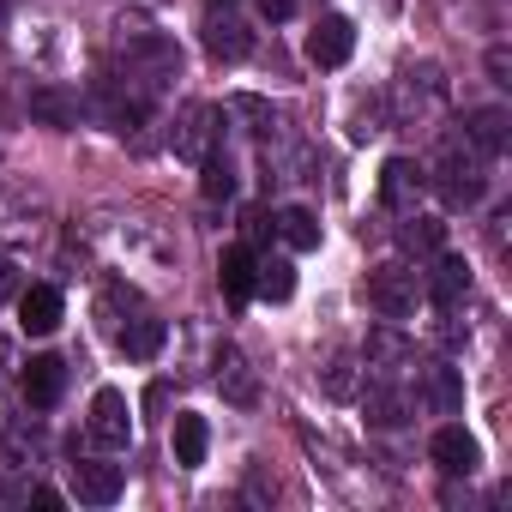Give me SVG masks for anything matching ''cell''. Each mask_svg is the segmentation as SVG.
<instances>
[{
	"mask_svg": "<svg viewBox=\"0 0 512 512\" xmlns=\"http://www.w3.org/2000/svg\"><path fill=\"white\" fill-rule=\"evenodd\" d=\"M97 320H103V338H109L121 356H133V362H151V356L163 350V338H169V326L145 308V296H139L133 284H109V290L97 296Z\"/></svg>",
	"mask_w": 512,
	"mask_h": 512,
	"instance_id": "obj_1",
	"label": "cell"
},
{
	"mask_svg": "<svg viewBox=\"0 0 512 512\" xmlns=\"http://www.w3.org/2000/svg\"><path fill=\"white\" fill-rule=\"evenodd\" d=\"M434 187H440V199H446L452 211L482 205V193H488V157L470 145V133H452V139L440 145V157H434Z\"/></svg>",
	"mask_w": 512,
	"mask_h": 512,
	"instance_id": "obj_2",
	"label": "cell"
},
{
	"mask_svg": "<svg viewBox=\"0 0 512 512\" xmlns=\"http://www.w3.org/2000/svg\"><path fill=\"white\" fill-rule=\"evenodd\" d=\"M121 67H127V91L151 97V91H163V85L181 79V49L163 31H139V37L121 43Z\"/></svg>",
	"mask_w": 512,
	"mask_h": 512,
	"instance_id": "obj_3",
	"label": "cell"
},
{
	"mask_svg": "<svg viewBox=\"0 0 512 512\" xmlns=\"http://www.w3.org/2000/svg\"><path fill=\"white\" fill-rule=\"evenodd\" d=\"M392 109H398V127H428V121H440V109H446V79H440V67H404L398 73V85H392Z\"/></svg>",
	"mask_w": 512,
	"mask_h": 512,
	"instance_id": "obj_4",
	"label": "cell"
},
{
	"mask_svg": "<svg viewBox=\"0 0 512 512\" xmlns=\"http://www.w3.org/2000/svg\"><path fill=\"white\" fill-rule=\"evenodd\" d=\"M217 139H223V109H211V103H187V109L175 115V127H169V145H175L181 163L217 157Z\"/></svg>",
	"mask_w": 512,
	"mask_h": 512,
	"instance_id": "obj_5",
	"label": "cell"
},
{
	"mask_svg": "<svg viewBox=\"0 0 512 512\" xmlns=\"http://www.w3.org/2000/svg\"><path fill=\"white\" fill-rule=\"evenodd\" d=\"M368 308H374L380 320H410V314L422 308V278H416L410 266H380V272H368Z\"/></svg>",
	"mask_w": 512,
	"mask_h": 512,
	"instance_id": "obj_6",
	"label": "cell"
},
{
	"mask_svg": "<svg viewBox=\"0 0 512 512\" xmlns=\"http://www.w3.org/2000/svg\"><path fill=\"white\" fill-rule=\"evenodd\" d=\"M67 488H73L85 506H115V500H121V488H127V476H121V464L73 458V464H67Z\"/></svg>",
	"mask_w": 512,
	"mask_h": 512,
	"instance_id": "obj_7",
	"label": "cell"
},
{
	"mask_svg": "<svg viewBox=\"0 0 512 512\" xmlns=\"http://www.w3.org/2000/svg\"><path fill=\"white\" fill-rule=\"evenodd\" d=\"M422 193H428V169L410 163V157H386V169H380V205L404 217V211L422 205Z\"/></svg>",
	"mask_w": 512,
	"mask_h": 512,
	"instance_id": "obj_8",
	"label": "cell"
},
{
	"mask_svg": "<svg viewBox=\"0 0 512 512\" xmlns=\"http://www.w3.org/2000/svg\"><path fill=\"white\" fill-rule=\"evenodd\" d=\"M416 398L434 410V416H458L464 410V374L452 362H422L416 368Z\"/></svg>",
	"mask_w": 512,
	"mask_h": 512,
	"instance_id": "obj_9",
	"label": "cell"
},
{
	"mask_svg": "<svg viewBox=\"0 0 512 512\" xmlns=\"http://www.w3.org/2000/svg\"><path fill=\"white\" fill-rule=\"evenodd\" d=\"M91 440L109 446V452H121V446L133 440V410H127V398H121L115 386H103V392L91 398Z\"/></svg>",
	"mask_w": 512,
	"mask_h": 512,
	"instance_id": "obj_10",
	"label": "cell"
},
{
	"mask_svg": "<svg viewBox=\"0 0 512 512\" xmlns=\"http://www.w3.org/2000/svg\"><path fill=\"white\" fill-rule=\"evenodd\" d=\"M350 55H356V25L338 19V13H326V19L308 31V61H314V67H344Z\"/></svg>",
	"mask_w": 512,
	"mask_h": 512,
	"instance_id": "obj_11",
	"label": "cell"
},
{
	"mask_svg": "<svg viewBox=\"0 0 512 512\" xmlns=\"http://www.w3.org/2000/svg\"><path fill=\"white\" fill-rule=\"evenodd\" d=\"M61 314H67V302H61L55 284H31V290H19V326H25V338H49V332H61Z\"/></svg>",
	"mask_w": 512,
	"mask_h": 512,
	"instance_id": "obj_12",
	"label": "cell"
},
{
	"mask_svg": "<svg viewBox=\"0 0 512 512\" xmlns=\"http://www.w3.org/2000/svg\"><path fill=\"white\" fill-rule=\"evenodd\" d=\"M428 458H434L446 476H476V464H482V446H476V434H464L458 422H446V428L428 440Z\"/></svg>",
	"mask_w": 512,
	"mask_h": 512,
	"instance_id": "obj_13",
	"label": "cell"
},
{
	"mask_svg": "<svg viewBox=\"0 0 512 512\" xmlns=\"http://www.w3.org/2000/svg\"><path fill=\"white\" fill-rule=\"evenodd\" d=\"M362 362H368V368H380V374L392 380V374L416 368V344H410L398 326H374V332H368V350H362Z\"/></svg>",
	"mask_w": 512,
	"mask_h": 512,
	"instance_id": "obj_14",
	"label": "cell"
},
{
	"mask_svg": "<svg viewBox=\"0 0 512 512\" xmlns=\"http://www.w3.org/2000/svg\"><path fill=\"white\" fill-rule=\"evenodd\" d=\"M247 49H253V31L235 13H211L205 19V55L211 61H247Z\"/></svg>",
	"mask_w": 512,
	"mask_h": 512,
	"instance_id": "obj_15",
	"label": "cell"
},
{
	"mask_svg": "<svg viewBox=\"0 0 512 512\" xmlns=\"http://www.w3.org/2000/svg\"><path fill=\"white\" fill-rule=\"evenodd\" d=\"M362 410H368V422H374V428H404V422H410V398H404L386 374L362 386Z\"/></svg>",
	"mask_w": 512,
	"mask_h": 512,
	"instance_id": "obj_16",
	"label": "cell"
},
{
	"mask_svg": "<svg viewBox=\"0 0 512 512\" xmlns=\"http://www.w3.org/2000/svg\"><path fill=\"white\" fill-rule=\"evenodd\" d=\"M217 392L229 398V404H260V380H253V368H247V356L241 350H229L223 344V356H217Z\"/></svg>",
	"mask_w": 512,
	"mask_h": 512,
	"instance_id": "obj_17",
	"label": "cell"
},
{
	"mask_svg": "<svg viewBox=\"0 0 512 512\" xmlns=\"http://www.w3.org/2000/svg\"><path fill=\"white\" fill-rule=\"evenodd\" d=\"M61 392H67V362H61V356H31V368H25V398H31L37 410H49V404H61Z\"/></svg>",
	"mask_w": 512,
	"mask_h": 512,
	"instance_id": "obj_18",
	"label": "cell"
},
{
	"mask_svg": "<svg viewBox=\"0 0 512 512\" xmlns=\"http://www.w3.org/2000/svg\"><path fill=\"white\" fill-rule=\"evenodd\" d=\"M422 296H434L440 308H464V296H470V266H464V260H452V253H440Z\"/></svg>",
	"mask_w": 512,
	"mask_h": 512,
	"instance_id": "obj_19",
	"label": "cell"
},
{
	"mask_svg": "<svg viewBox=\"0 0 512 512\" xmlns=\"http://www.w3.org/2000/svg\"><path fill=\"white\" fill-rule=\"evenodd\" d=\"M31 115L43 121V127H79V97L73 91H61V85H37L31 91Z\"/></svg>",
	"mask_w": 512,
	"mask_h": 512,
	"instance_id": "obj_20",
	"label": "cell"
},
{
	"mask_svg": "<svg viewBox=\"0 0 512 512\" xmlns=\"http://www.w3.org/2000/svg\"><path fill=\"white\" fill-rule=\"evenodd\" d=\"M253 296L290 302V296H296V266H290V260H253Z\"/></svg>",
	"mask_w": 512,
	"mask_h": 512,
	"instance_id": "obj_21",
	"label": "cell"
},
{
	"mask_svg": "<svg viewBox=\"0 0 512 512\" xmlns=\"http://www.w3.org/2000/svg\"><path fill=\"white\" fill-rule=\"evenodd\" d=\"M506 127H512V121H506V109H476L464 133H470V145H476L482 157H500V151H506V139H512Z\"/></svg>",
	"mask_w": 512,
	"mask_h": 512,
	"instance_id": "obj_22",
	"label": "cell"
},
{
	"mask_svg": "<svg viewBox=\"0 0 512 512\" xmlns=\"http://www.w3.org/2000/svg\"><path fill=\"white\" fill-rule=\"evenodd\" d=\"M205 452H211V434H205V416H193V410H181L175 416V464H205Z\"/></svg>",
	"mask_w": 512,
	"mask_h": 512,
	"instance_id": "obj_23",
	"label": "cell"
},
{
	"mask_svg": "<svg viewBox=\"0 0 512 512\" xmlns=\"http://www.w3.org/2000/svg\"><path fill=\"white\" fill-rule=\"evenodd\" d=\"M272 223H278V235H284V241H290L296 253L320 247V217H314V211H302V205H284V211H278Z\"/></svg>",
	"mask_w": 512,
	"mask_h": 512,
	"instance_id": "obj_24",
	"label": "cell"
},
{
	"mask_svg": "<svg viewBox=\"0 0 512 512\" xmlns=\"http://www.w3.org/2000/svg\"><path fill=\"white\" fill-rule=\"evenodd\" d=\"M223 296L229 302H247L253 296V253L247 247H229L223 253Z\"/></svg>",
	"mask_w": 512,
	"mask_h": 512,
	"instance_id": "obj_25",
	"label": "cell"
},
{
	"mask_svg": "<svg viewBox=\"0 0 512 512\" xmlns=\"http://www.w3.org/2000/svg\"><path fill=\"white\" fill-rule=\"evenodd\" d=\"M0 452H7L13 464H37V458H43V428H19V422H7V428H0Z\"/></svg>",
	"mask_w": 512,
	"mask_h": 512,
	"instance_id": "obj_26",
	"label": "cell"
},
{
	"mask_svg": "<svg viewBox=\"0 0 512 512\" xmlns=\"http://www.w3.org/2000/svg\"><path fill=\"white\" fill-rule=\"evenodd\" d=\"M410 223L398 229V241L410 247V253H440V241H446V229L434 223V217H422V211H404Z\"/></svg>",
	"mask_w": 512,
	"mask_h": 512,
	"instance_id": "obj_27",
	"label": "cell"
},
{
	"mask_svg": "<svg viewBox=\"0 0 512 512\" xmlns=\"http://www.w3.org/2000/svg\"><path fill=\"white\" fill-rule=\"evenodd\" d=\"M199 169H205V181H199V193H205V199H229V193H235V175H229V163H223V157H205Z\"/></svg>",
	"mask_w": 512,
	"mask_h": 512,
	"instance_id": "obj_28",
	"label": "cell"
},
{
	"mask_svg": "<svg viewBox=\"0 0 512 512\" xmlns=\"http://www.w3.org/2000/svg\"><path fill=\"white\" fill-rule=\"evenodd\" d=\"M326 392L332 398H356V356H332L326 362Z\"/></svg>",
	"mask_w": 512,
	"mask_h": 512,
	"instance_id": "obj_29",
	"label": "cell"
},
{
	"mask_svg": "<svg viewBox=\"0 0 512 512\" xmlns=\"http://www.w3.org/2000/svg\"><path fill=\"white\" fill-rule=\"evenodd\" d=\"M19 290H25L19 260H13V253H0V302H19Z\"/></svg>",
	"mask_w": 512,
	"mask_h": 512,
	"instance_id": "obj_30",
	"label": "cell"
},
{
	"mask_svg": "<svg viewBox=\"0 0 512 512\" xmlns=\"http://www.w3.org/2000/svg\"><path fill=\"white\" fill-rule=\"evenodd\" d=\"M488 73H494V85H512L506 73H512V61H506V49H488Z\"/></svg>",
	"mask_w": 512,
	"mask_h": 512,
	"instance_id": "obj_31",
	"label": "cell"
},
{
	"mask_svg": "<svg viewBox=\"0 0 512 512\" xmlns=\"http://www.w3.org/2000/svg\"><path fill=\"white\" fill-rule=\"evenodd\" d=\"M290 7L296 0H266V19H290Z\"/></svg>",
	"mask_w": 512,
	"mask_h": 512,
	"instance_id": "obj_32",
	"label": "cell"
},
{
	"mask_svg": "<svg viewBox=\"0 0 512 512\" xmlns=\"http://www.w3.org/2000/svg\"><path fill=\"white\" fill-rule=\"evenodd\" d=\"M0 25H7V0H0Z\"/></svg>",
	"mask_w": 512,
	"mask_h": 512,
	"instance_id": "obj_33",
	"label": "cell"
},
{
	"mask_svg": "<svg viewBox=\"0 0 512 512\" xmlns=\"http://www.w3.org/2000/svg\"><path fill=\"white\" fill-rule=\"evenodd\" d=\"M223 7H229V0H223Z\"/></svg>",
	"mask_w": 512,
	"mask_h": 512,
	"instance_id": "obj_34",
	"label": "cell"
}]
</instances>
